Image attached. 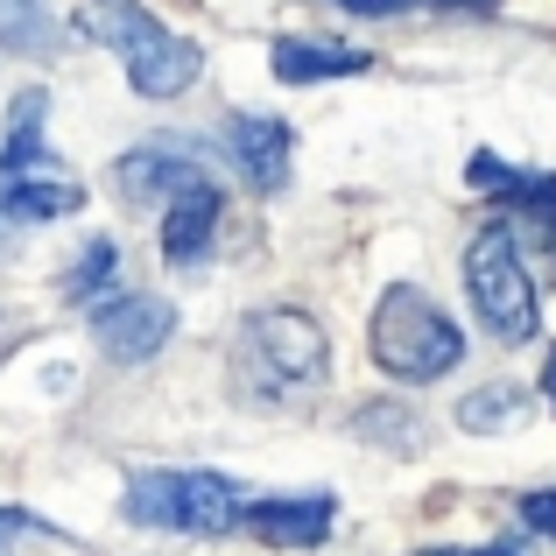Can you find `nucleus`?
<instances>
[{
	"instance_id": "obj_4",
	"label": "nucleus",
	"mask_w": 556,
	"mask_h": 556,
	"mask_svg": "<svg viewBox=\"0 0 556 556\" xmlns=\"http://www.w3.org/2000/svg\"><path fill=\"white\" fill-rule=\"evenodd\" d=\"M121 515L135 529L163 535H232L247 515L240 486L226 472H177V465H135L121 493Z\"/></svg>"
},
{
	"instance_id": "obj_12",
	"label": "nucleus",
	"mask_w": 556,
	"mask_h": 556,
	"mask_svg": "<svg viewBox=\"0 0 556 556\" xmlns=\"http://www.w3.org/2000/svg\"><path fill=\"white\" fill-rule=\"evenodd\" d=\"M374 56L367 50H353V42H303V36H289V42H275V78L282 85H325V78H359Z\"/></svg>"
},
{
	"instance_id": "obj_22",
	"label": "nucleus",
	"mask_w": 556,
	"mask_h": 556,
	"mask_svg": "<svg viewBox=\"0 0 556 556\" xmlns=\"http://www.w3.org/2000/svg\"><path fill=\"white\" fill-rule=\"evenodd\" d=\"M422 556H507V549H422Z\"/></svg>"
},
{
	"instance_id": "obj_6",
	"label": "nucleus",
	"mask_w": 556,
	"mask_h": 556,
	"mask_svg": "<svg viewBox=\"0 0 556 556\" xmlns=\"http://www.w3.org/2000/svg\"><path fill=\"white\" fill-rule=\"evenodd\" d=\"M169 331H177V303L169 296H106V303H92V339L113 367L155 359L169 345Z\"/></svg>"
},
{
	"instance_id": "obj_8",
	"label": "nucleus",
	"mask_w": 556,
	"mask_h": 556,
	"mask_svg": "<svg viewBox=\"0 0 556 556\" xmlns=\"http://www.w3.org/2000/svg\"><path fill=\"white\" fill-rule=\"evenodd\" d=\"M339 521V501L325 493H275V501H254L240 515V529H254L268 549H317Z\"/></svg>"
},
{
	"instance_id": "obj_15",
	"label": "nucleus",
	"mask_w": 556,
	"mask_h": 556,
	"mask_svg": "<svg viewBox=\"0 0 556 556\" xmlns=\"http://www.w3.org/2000/svg\"><path fill=\"white\" fill-rule=\"evenodd\" d=\"M521 422H529V394H521L515 380L472 388L458 402V430H472V437H501V430H521Z\"/></svg>"
},
{
	"instance_id": "obj_18",
	"label": "nucleus",
	"mask_w": 556,
	"mask_h": 556,
	"mask_svg": "<svg viewBox=\"0 0 556 556\" xmlns=\"http://www.w3.org/2000/svg\"><path fill=\"white\" fill-rule=\"evenodd\" d=\"M353 430L367 437V444H380V451H416V416H402V408H359L353 416Z\"/></svg>"
},
{
	"instance_id": "obj_10",
	"label": "nucleus",
	"mask_w": 556,
	"mask_h": 556,
	"mask_svg": "<svg viewBox=\"0 0 556 556\" xmlns=\"http://www.w3.org/2000/svg\"><path fill=\"white\" fill-rule=\"evenodd\" d=\"M218 184L212 177H198V184H184L177 198L163 204V261H177V268H190L198 254H212V240H218Z\"/></svg>"
},
{
	"instance_id": "obj_2",
	"label": "nucleus",
	"mask_w": 556,
	"mask_h": 556,
	"mask_svg": "<svg viewBox=\"0 0 556 556\" xmlns=\"http://www.w3.org/2000/svg\"><path fill=\"white\" fill-rule=\"evenodd\" d=\"M78 28L92 42H106L113 56L127 64V85H135L141 99H177L198 85V42L177 36V28H163L141 0H85L78 8Z\"/></svg>"
},
{
	"instance_id": "obj_3",
	"label": "nucleus",
	"mask_w": 556,
	"mask_h": 556,
	"mask_svg": "<svg viewBox=\"0 0 556 556\" xmlns=\"http://www.w3.org/2000/svg\"><path fill=\"white\" fill-rule=\"evenodd\" d=\"M367 353L394 380H444L465 359V331L416 282H394V289H380V303L367 317Z\"/></svg>"
},
{
	"instance_id": "obj_17",
	"label": "nucleus",
	"mask_w": 556,
	"mask_h": 556,
	"mask_svg": "<svg viewBox=\"0 0 556 556\" xmlns=\"http://www.w3.org/2000/svg\"><path fill=\"white\" fill-rule=\"evenodd\" d=\"M42 121H50V99L42 92H22L8 113V141H0V163H28V155H42Z\"/></svg>"
},
{
	"instance_id": "obj_5",
	"label": "nucleus",
	"mask_w": 556,
	"mask_h": 556,
	"mask_svg": "<svg viewBox=\"0 0 556 556\" xmlns=\"http://www.w3.org/2000/svg\"><path fill=\"white\" fill-rule=\"evenodd\" d=\"M465 296H472V317L493 331V345H529L535 325H543L529 261H521V247H515L507 226H486L465 247Z\"/></svg>"
},
{
	"instance_id": "obj_14",
	"label": "nucleus",
	"mask_w": 556,
	"mask_h": 556,
	"mask_svg": "<svg viewBox=\"0 0 556 556\" xmlns=\"http://www.w3.org/2000/svg\"><path fill=\"white\" fill-rule=\"evenodd\" d=\"M472 184L529 204L535 218H556V177H543V169H515V163H501V155H472Z\"/></svg>"
},
{
	"instance_id": "obj_7",
	"label": "nucleus",
	"mask_w": 556,
	"mask_h": 556,
	"mask_svg": "<svg viewBox=\"0 0 556 556\" xmlns=\"http://www.w3.org/2000/svg\"><path fill=\"white\" fill-rule=\"evenodd\" d=\"M78 204H85V184L56 155L0 163V226H50V218H71Z\"/></svg>"
},
{
	"instance_id": "obj_20",
	"label": "nucleus",
	"mask_w": 556,
	"mask_h": 556,
	"mask_svg": "<svg viewBox=\"0 0 556 556\" xmlns=\"http://www.w3.org/2000/svg\"><path fill=\"white\" fill-rule=\"evenodd\" d=\"M28 529V515H14V507H0V556H8V543Z\"/></svg>"
},
{
	"instance_id": "obj_11",
	"label": "nucleus",
	"mask_w": 556,
	"mask_h": 556,
	"mask_svg": "<svg viewBox=\"0 0 556 556\" xmlns=\"http://www.w3.org/2000/svg\"><path fill=\"white\" fill-rule=\"evenodd\" d=\"M232 163L247 169V184L254 190H282L289 184V163H296V141H289L282 121H261V113H240L232 121Z\"/></svg>"
},
{
	"instance_id": "obj_19",
	"label": "nucleus",
	"mask_w": 556,
	"mask_h": 556,
	"mask_svg": "<svg viewBox=\"0 0 556 556\" xmlns=\"http://www.w3.org/2000/svg\"><path fill=\"white\" fill-rule=\"evenodd\" d=\"M521 515H529L535 535H549V543H556V486L549 493H529V501H521Z\"/></svg>"
},
{
	"instance_id": "obj_21",
	"label": "nucleus",
	"mask_w": 556,
	"mask_h": 556,
	"mask_svg": "<svg viewBox=\"0 0 556 556\" xmlns=\"http://www.w3.org/2000/svg\"><path fill=\"white\" fill-rule=\"evenodd\" d=\"M339 8H353V14H402L408 0H339Z\"/></svg>"
},
{
	"instance_id": "obj_16",
	"label": "nucleus",
	"mask_w": 556,
	"mask_h": 556,
	"mask_svg": "<svg viewBox=\"0 0 556 556\" xmlns=\"http://www.w3.org/2000/svg\"><path fill=\"white\" fill-rule=\"evenodd\" d=\"M113 275H121V247H113V240H85V254L71 261V275H64V296L92 311V303H106Z\"/></svg>"
},
{
	"instance_id": "obj_1",
	"label": "nucleus",
	"mask_w": 556,
	"mask_h": 556,
	"mask_svg": "<svg viewBox=\"0 0 556 556\" xmlns=\"http://www.w3.org/2000/svg\"><path fill=\"white\" fill-rule=\"evenodd\" d=\"M331 374V339L303 311H254L232 331V388L247 408H289Z\"/></svg>"
},
{
	"instance_id": "obj_9",
	"label": "nucleus",
	"mask_w": 556,
	"mask_h": 556,
	"mask_svg": "<svg viewBox=\"0 0 556 556\" xmlns=\"http://www.w3.org/2000/svg\"><path fill=\"white\" fill-rule=\"evenodd\" d=\"M198 177H212V169H204L184 141H155V149H135V155L113 163V184H121V198H135V204H169Z\"/></svg>"
},
{
	"instance_id": "obj_23",
	"label": "nucleus",
	"mask_w": 556,
	"mask_h": 556,
	"mask_svg": "<svg viewBox=\"0 0 556 556\" xmlns=\"http://www.w3.org/2000/svg\"><path fill=\"white\" fill-rule=\"evenodd\" d=\"M543 394L556 402V345H549V367H543Z\"/></svg>"
},
{
	"instance_id": "obj_13",
	"label": "nucleus",
	"mask_w": 556,
	"mask_h": 556,
	"mask_svg": "<svg viewBox=\"0 0 556 556\" xmlns=\"http://www.w3.org/2000/svg\"><path fill=\"white\" fill-rule=\"evenodd\" d=\"M64 22H56L50 0H0V50L14 56H50Z\"/></svg>"
}]
</instances>
